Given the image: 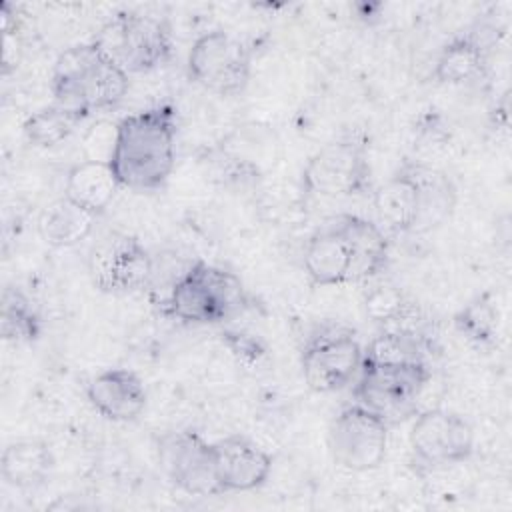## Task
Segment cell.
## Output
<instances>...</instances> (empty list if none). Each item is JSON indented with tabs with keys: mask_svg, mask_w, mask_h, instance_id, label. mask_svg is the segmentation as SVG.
I'll return each instance as SVG.
<instances>
[{
	"mask_svg": "<svg viewBox=\"0 0 512 512\" xmlns=\"http://www.w3.org/2000/svg\"><path fill=\"white\" fill-rule=\"evenodd\" d=\"M222 336H224L228 348H230L238 358H242V360H258V358L266 352L264 344H262L256 336H252V334L226 330Z\"/></svg>",
	"mask_w": 512,
	"mask_h": 512,
	"instance_id": "cb8c5ba5",
	"label": "cell"
},
{
	"mask_svg": "<svg viewBox=\"0 0 512 512\" xmlns=\"http://www.w3.org/2000/svg\"><path fill=\"white\" fill-rule=\"evenodd\" d=\"M454 324L460 334H464L478 346L488 344L494 338L496 330V310L492 302H488L484 296H478L456 314Z\"/></svg>",
	"mask_w": 512,
	"mask_h": 512,
	"instance_id": "603a6c76",
	"label": "cell"
},
{
	"mask_svg": "<svg viewBox=\"0 0 512 512\" xmlns=\"http://www.w3.org/2000/svg\"><path fill=\"white\" fill-rule=\"evenodd\" d=\"M364 348L356 330L342 322L316 324L300 352L302 376L310 390L328 394L344 390L360 372Z\"/></svg>",
	"mask_w": 512,
	"mask_h": 512,
	"instance_id": "52a82bcc",
	"label": "cell"
},
{
	"mask_svg": "<svg viewBox=\"0 0 512 512\" xmlns=\"http://www.w3.org/2000/svg\"><path fill=\"white\" fill-rule=\"evenodd\" d=\"M214 472L222 494L250 492L266 484L272 472L270 454L242 434H230L212 442Z\"/></svg>",
	"mask_w": 512,
	"mask_h": 512,
	"instance_id": "9a60e30c",
	"label": "cell"
},
{
	"mask_svg": "<svg viewBox=\"0 0 512 512\" xmlns=\"http://www.w3.org/2000/svg\"><path fill=\"white\" fill-rule=\"evenodd\" d=\"M484 68L486 44L474 34H464L442 48L434 66V78L442 84H466L482 76Z\"/></svg>",
	"mask_w": 512,
	"mask_h": 512,
	"instance_id": "ffe728a7",
	"label": "cell"
},
{
	"mask_svg": "<svg viewBox=\"0 0 512 512\" xmlns=\"http://www.w3.org/2000/svg\"><path fill=\"white\" fill-rule=\"evenodd\" d=\"M372 168L368 142L360 134H344L324 144L302 172L308 194L324 198H348L370 190Z\"/></svg>",
	"mask_w": 512,
	"mask_h": 512,
	"instance_id": "9c48e42d",
	"label": "cell"
},
{
	"mask_svg": "<svg viewBox=\"0 0 512 512\" xmlns=\"http://www.w3.org/2000/svg\"><path fill=\"white\" fill-rule=\"evenodd\" d=\"M250 68V50L226 30L198 36L188 52L190 80L218 96L240 94L248 86Z\"/></svg>",
	"mask_w": 512,
	"mask_h": 512,
	"instance_id": "7c38bea8",
	"label": "cell"
},
{
	"mask_svg": "<svg viewBox=\"0 0 512 512\" xmlns=\"http://www.w3.org/2000/svg\"><path fill=\"white\" fill-rule=\"evenodd\" d=\"M94 40L60 52L54 62L50 92L54 104L86 120L94 112L116 108L128 94L130 80Z\"/></svg>",
	"mask_w": 512,
	"mask_h": 512,
	"instance_id": "277c9868",
	"label": "cell"
},
{
	"mask_svg": "<svg viewBox=\"0 0 512 512\" xmlns=\"http://www.w3.org/2000/svg\"><path fill=\"white\" fill-rule=\"evenodd\" d=\"M428 362L362 360L354 384V402L378 414L388 426L416 414L418 398L430 382Z\"/></svg>",
	"mask_w": 512,
	"mask_h": 512,
	"instance_id": "8992f818",
	"label": "cell"
},
{
	"mask_svg": "<svg viewBox=\"0 0 512 512\" xmlns=\"http://www.w3.org/2000/svg\"><path fill=\"white\" fill-rule=\"evenodd\" d=\"M450 178L424 164L406 162L374 192L378 226L390 234L426 232L442 224L454 206Z\"/></svg>",
	"mask_w": 512,
	"mask_h": 512,
	"instance_id": "3957f363",
	"label": "cell"
},
{
	"mask_svg": "<svg viewBox=\"0 0 512 512\" xmlns=\"http://www.w3.org/2000/svg\"><path fill=\"white\" fill-rule=\"evenodd\" d=\"M54 468V456L46 442L36 438L6 444L0 460L2 480L18 490H36Z\"/></svg>",
	"mask_w": 512,
	"mask_h": 512,
	"instance_id": "ac0fdd59",
	"label": "cell"
},
{
	"mask_svg": "<svg viewBox=\"0 0 512 512\" xmlns=\"http://www.w3.org/2000/svg\"><path fill=\"white\" fill-rule=\"evenodd\" d=\"M408 444L416 470L430 472L466 462L474 452V430L458 412L430 408L416 416Z\"/></svg>",
	"mask_w": 512,
	"mask_h": 512,
	"instance_id": "8fae6325",
	"label": "cell"
},
{
	"mask_svg": "<svg viewBox=\"0 0 512 512\" xmlns=\"http://www.w3.org/2000/svg\"><path fill=\"white\" fill-rule=\"evenodd\" d=\"M90 406L112 422H132L146 408L142 378L128 368H108L96 374L86 386Z\"/></svg>",
	"mask_w": 512,
	"mask_h": 512,
	"instance_id": "2e32d148",
	"label": "cell"
},
{
	"mask_svg": "<svg viewBox=\"0 0 512 512\" xmlns=\"http://www.w3.org/2000/svg\"><path fill=\"white\" fill-rule=\"evenodd\" d=\"M88 274L104 294H132L148 288L154 278V258L132 234L106 232L88 250Z\"/></svg>",
	"mask_w": 512,
	"mask_h": 512,
	"instance_id": "30bf717a",
	"label": "cell"
},
{
	"mask_svg": "<svg viewBox=\"0 0 512 512\" xmlns=\"http://www.w3.org/2000/svg\"><path fill=\"white\" fill-rule=\"evenodd\" d=\"M156 456L162 474L172 486L190 496L222 494L216 472L212 442L194 430H170L158 436Z\"/></svg>",
	"mask_w": 512,
	"mask_h": 512,
	"instance_id": "5bb4252c",
	"label": "cell"
},
{
	"mask_svg": "<svg viewBox=\"0 0 512 512\" xmlns=\"http://www.w3.org/2000/svg\"><path fill=\"white\" fill-rule=\"evenodd\" d=\"M176 110L172 104L124 116L112 136L108 164L122 188L152 192L166 184L176 164Z\"/></svg>",
	"mask_w": 512,
	"mask_h": 512,
	"instance_id": "7a4b0ae2",
	"label": "cell"
},
{
	"mask_svg": "<svg viewBox=\"0 0 512 512\" xmlns=\"http://www.w3.org/2000/svg\"><path fill=\"white\" fill-rule=\"evenodd\" d=\"M96 220L98 216L80 208L62 194L42 210L38 218V232L50 246L70 248L92 234Z\"/></svg>",
	"mask_w": 512,
	"mask_h": 512,
	"instance_id": "d6986e66",
	"label": "cell"
},
{
	"mask_svg": "<svg viewBox=\"0 0 512 512\" xmlns=\"http://www.w3.org/2000/svg\"><path fill=\"white\" fill-rule=\"evenodd\" d=\"M388 424L360 404L338 412L328 428V450L332 460L350 472L378 468L388 450Z\"/></svg>",
	"mask_w": 512,
	"mask_h": 512,
	"instance_id": "4fadbf2b",
	"label": "cell"
},
{
	"mask_svg": "<svg viewBox=\"0 0 512 512\" xmlns=\"http://www.w3.org/2000/svg\"><path fill=\"white\" fill-rule=\"evenodd\" d=\"M388 262L386 232L372 220L342 212L306 240L304 272L312 286H342L374 278Z\"/></svg>",
	"mask_w": 512,
	"mask_h": 512,
	"instance_id": "6da1fadb",
	"label": "cell"
},
{
	"mask_svg": "<svg viewBox=\"0 0 512 512\" xmlns=\"http://www.w3.org/2000/svg\"><path fill=\"white\" fill-rule=\"evenodd\" d=\"M0 334L8 342L26 344L42 334V318L34 302L16 286H6L0 304Z\"/></svg>",
	"mask_w": 512,
	"mask_h": 512,
	"instance_id": "44dd1931",
	"label": "cell"
},
{
	"mask_svg": "<svg viewBox=\"0 0 512 512\" xmlns=\"http://www.w3.org/2000/svg\"><path fill=\"white\" fill-rule=\"evenodd\" d=\"M94 42L128 74L156 70L172 54V34L166 20L132 10L110 18Z\"/></svg>",
	"mask_w": 512,
	"mask_h": 512,
	"instance_id": "ba28073f",
	"label": "cell"
},
{
	"mask_svg": "<svg viewBox=\"0 0 512 512\" xmlns=\"http://www.w3.org/2000/svg\"><path fill=\"white\" fill-rule=\"evenodd\" d=\"M80 122L84 120L52 102L50 106H44L32 116H28L22 126V132L32 146L52 148L70 138V134L76 130Z\"/></svg>",
	"mask_w": 512,
	"mask_h": 512,
	"instance_id": "7402d4cb",
	"label": "cell"
},
{
	"mask_svg": "<svg viewBox=\"0 0 512 512\" xmlns=\"http://www.w3.org/2000/svg\"><path fill=\"white\" fill-rule=\"evenodd\" d=\"M164 314L188 324H220L248 306L242 280L220 266L196 260L170 286Z\"/></svg>",
	"mask_w": 512,
	"mask_h": 512,
	"instance_id": "5b68a950",
	"label": "cell"
},
{
	"mask_svg": "<svg viewBox=\"0 0 512 512\" xmlns=\"http://www.w3.org/2000/svg\"><path fill=\"white\" fill-rule=\"evenodd\" d=\"M118 188L122 186L118 184L108 160L88 158L68 170L64 196L94 216H100L114 200Z\"/></svg>",
	"mask_w": 512,
	"mask_h": 512,
	"instance_id": "e0dca14e",
	"label": "cell"
}]
</instances>
